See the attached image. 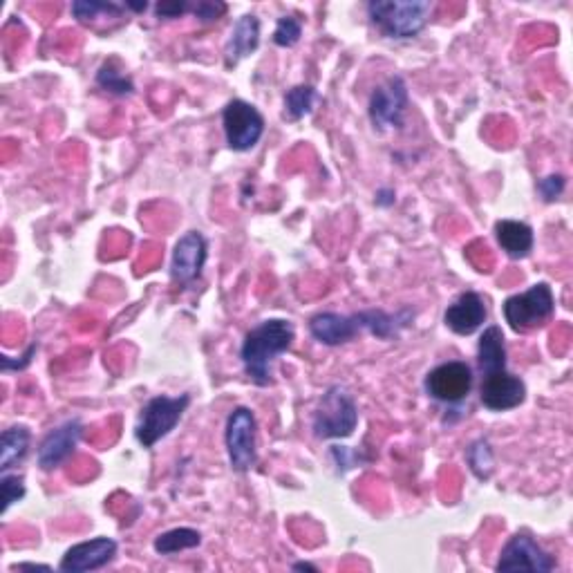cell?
Here are the masks:
<instances>
[{
    "label": "cell",
    "instance_id": "cell-35",
    "mask_svg": "<svg viewBox=\"0 0 573 573\" xmlns=\"http://www.w3.org/2000/svg\"><path fill=\"white\" fill-rule=\"evenodd\" d=\"M126 9H133V12H146L148 3H126Z\"/></svg>",
    "mask_w": 573,
    "mask_h": 573
},
{
    "label": "cell",
    "instance_id": "cell-12",
    "mask_svg": "<svg viewBox=\"0 0 573 573\" xmlns=\"http://www.w3.org/2000/svg\"><path fill=\"white\" fill-rule=\"evenodd\" d=\"M479 399H482L484 408L491 412L515 410L526 399V385L509 370L486 374V377H482V385H479Z\"/></svg>",
    "mask_w": 573,
    "mask_h": 573
},
{
    "label": "cell",
    "instance_id": "cell-18",
    "mask_svg": "<svg viewBox=\"0 0 573 573\" xmlns=\"http://www.w3.org/2000/svg\"><path fill=\"white\" fill-rule=\"evenodd\" d=\"M495 238L500 242L502 251L513 260L529 258L535 244L533 229L526 222L518 220H500L495 222Z\"/></svg>",
    "mask_w": 573,
    "mask_h": 573
},
{
    "label": "cell",
    "instance_id": "cell-20",
    "mask_svg": "<svg viewBox=\"0 0 573 573\" xmlns=\"http://www.w3.org/2000/svg\"><path fill=\"white\" fill-rule=\"evenodd\" d=\"M32 432L25 426H12L3 430L0 437V473H7L18 462H23L27 450H30Z\"/></svg>",
    "mask_w": 573,
    "mask_h": 573
},
{
    "label": "cell",
    "instance_id": "cell-21",
    "mask_svg": "<svg viewBox=\"0 0 573 573\" xmlns=\"http://www.w3.org/2000/svg\"><path fill=\"white\" fill-rule=\"evenodd\" d=\"M202 544V533L189 529V526H182V529H171L162 535H157L153 547L159 556H173V553H180L186 549H195Z\"/></svg>",
    "mask_w": 573,
    "mask_h": 573
},
{
    "label": "cell",
    "instance_id": "cell-31",
    "mask_svg": "<svg viewBox=\"0 0 573 573\" xmlns=\"http://www.w3.org/2000/svg\"><path fill=\"white\" fill-rule=\"evenodd\" d=\"M36 352H39V343H32L30 347H27V352H25L18 361H12V359H9V356H3V359H0V365H3V372L25 370L27 365L32 363V359L36 356Z\"/></svg>",
    "mask_w": 573,
    "mask_h": 573
},
{
    "label": "cell",
    "instance_id": "cell-14",
    "mask_svg": "<svg viewBox=\"0 0 573 573\" xmlns=\"http://www.w3.org/2000/svg\"><path fill=\"white\" fill-rule=\"evenodd\" d=\"M81 435H83V424L79 419H70L65 421L63 426L50 430L41 441L39 453H36L41 471L50 473L54 468H59L65 459L77 450Z\"/></svg>",
    "mask_w": 573,
    "mask_h": 573
},
{
    "label": "cell",
    "instance_id": "cell-9",
    "mask_svg": "<svg viewBox=\"0 0 573 573\" xmlns=\"http://www.w3.org/2000/svg\"><path fill=\"white\" fill-rule=\"evenodd\" d=\"M408 110V86L401 77H390L370 97V121L377 130L401 128Z\"/></svg>",
    "mask_w": 573,
    "mask_h": 573
},
{
    "label": "cell",
    "instance_id": "cell-32",
    "mask_svg": "<svg viewBox=\"0 0 573 573\" xmlns=\"http://www.w3.org/2000/svg\"><path fill=\"white\" fill-rule=\"evenodd\" d=\"M394 202H397V195H394L392 189H381L377 193V204L379 206H392Z\"/></svg>",
    "mask_w": 573,
    "mask_h": 573
},
{
    "label": "cell",
    "instance_id": "cell-28",
    "mask_svg": "<svg viewBox=\"0 0 573 573\" xmlns=\"http://www.w3.org/2000/svg\"><path fill=\"white\" fill-rule=\"evenodd\" d=\"M191 12L200 18L202 23H213V21H220V18L227 14V5L220 3V0H200V3H195L191 7Z\"/></svg>",
    "mask_w": 573,
    "mask_h": 573
},
{
    "label": "cell",
    "instance_id": "cell-22",
    "mask_svg": "<svg viewBox=\"0 0 573 573\" xmlns=\"http://www.w3.org/2000/svg\"><path fill=\"white\" fill-rule=\"evenodd\" d=\"M316 101H321L314 86H296L285 95V119L300 121L314 112Z\"/></svg>",
    "mask_w": 573,
    "mask_h": 573
},
{
    "label": "cell",
    "instance_id": "cell-1",
    "mask_svg": "<svg viewBox=\"0 0 573 573\" xmlns=\"http://www.w3.org/2000/svg\"><path fill=\"white\" fill-rule=\"evenodd\" d=\"M296 338V327L287 318H269L244 336L240 359L247 377L265 388L271 385V365L285 354Z\"/></svg>",
    "mask_w": 573,
    "mask_h": 573
},
{
    "label": "cell",
    "instance_id": "cell-10",
    "mask_svg": "<svg viewBox=\"0 0 573 573\" xmlns=\"http://www.w3.org/2000/svg\"><path fill=\"white\" fill-rule=\"evenodd\" d=\"M497 571H538L549 573L556 569V560H553L547 551H544L531 535L515 533L513 538L504 544L500 553V560L495 565Z\"/></svg>",
    "mask_w": 573,
    "mask_h": 573
},
{
    "label": "cell",
    "instance_id": "cell-29",
    "mask_svg": "<svg viewBox=\"0 0 573 573\" xmlns=\"http://www.w3.org/2000/svg\"><path fill=\"white\" fill-rule=\"evenodd\" d=\"M565 186H567L565 175L553 173V175H547L544 180L538 182V191H540L544 202H556L558 197L565 193Z\"/></svg>",
    "mask_w": 573,
    "mask_h": 573
},
{
    "label": "cell",
    "instance_id": "cell-13",
    "mask_svg": "<svg viewBox=\"0 0 573 573\" xmlns=\"http://www.w3.org/2000/svg\"><path fill=\"white\" fill-rule=\"evenodd\" d=\"M117 542L112 538H95L79 542L65 551V556L59 562V571L63 573H86L97 571L110 565L117 556Z\"/></svg>",
    "mask_w": 573,
    "mask_h": 573
},
{
    "label": "cell",
    "instance_id": "cell-30",
    "mask_svg": "<svg viewBox=\"0 0 573 573\" xmlns=\"http://www.w3.org/2000/svg\"><path fill=\"white\" fill-rule=\"evenodd\" d=\"M191 3H186V0H180V3H159L155 5V14L157 18H166V21H171V18H180L186 12H191Z\"/></svg>",
    "mask_w": 573,
    "mask_h": 573
},
{
    "label": "cell",
    "instance_id": "cell-15",
    "mask_svg": "<svg viewBox=\"0 0 573 573\" xmlns=\"http://www.w3.org/2000/svg\"><path fill=\"white\" fill-rule=\"evenodd\" d=\"M309 332H312V336L318 343H323L327 347L350 343L352 338H356L363 332L361 314H352V316H343V314H334V312L316 314L312 321H309Z\"/></svg>",
    "mask_w": 573,
    "mask_h": 573
},
{
    "label": "cell",
    "instance_id": "cell-34",
    "mask_svg": "<svg viewBox=\"0 0 573 573\" xmlns=\"http://www.w3.org/2000/svg\"><path fill=\"white\" fill-rule=\"evenodd\" d=\"M291 569H294V571H318L316 565H309V562H294V565H291Z\"/></svg>",
    "mask_w": 573,
    "mask_h": 573
},
{
    "label": "cell",
    "instance_id": "cell-26",
    "mask_svg": "<svg viewBox=\"0 0 573 573\" xmlns=\"http://www.w3.org/2000/svg\"><path fill=\"white\" fill-rule=\"evenodd\" d=\"M300 34H303V23L296 16H283L276 25L274 43L278 48H294L300 41Z\"/></svg>",
    "mask_w": 573,
    "mask_h": 573
},
{
    "label": "cell",
    "instance_id": "cell-4",
    "mask_svg": "<svg viewBox=\"0 0 573 573\" xmlns=\"http://www.w3.org/2000/svg\"><path fill=\"white\" fill-rule=\"evenodd\" d=\"M191 406V394H180V397H159L150 399L142 408V415L135 426V437L144 448H153L157 441L171 435L175 426L180 424L186 408Z\"/></svg>",
    "mask_w": 573,
    "mask_h": 573
},
{
    "label": "cell",
    "instance_id": "cell-33",
    "mask_svg": "<svg viewBox=\"0 0 573 573\" xmlns=\"http://www.w3.org/2000/svg\"><path fill=\"white\" fill-rule=\"evenodd\" d=\"M12 571H52L48 565H34V562H18L12 567Z\"/></svg>",
    "mask_w": 573,
    "mask_h": 573
},
{
    "label": "cell",
    "instance_id": "cell-16",
    "mask_svg": "<svg viewBox=\"0 0 573 573\" xmlns=\"http://www.w3.org/2000/svg\"><path fill=\"white\" fill-rule=\"evenodd\" d=\"M486 305L484 298L475 291H464L453 305H448L444 314V323L450 332L459 336H471L486 323Z\"/></svg>",
    "mask_w": 573,
    "mask_h": 573
},
{
    "label": "cell",
    "instance_id": "cell-3",
    "mask_svg": "<svg viewBox=\"0 0 573 573\" xmlns=\"http://www.w3.org/2000/svg\"><path fill=\"white\" fill-rule=\"evenodd\" d=\"M359 426V406L350 390L343 385H332L323 394L314 412L312 430L316 439H347Z\"/></svg>",
    "mask_w": 573,
    "mask_h": 573
},
{
    "label": "cell",
    "instance_id": "cell-6",
    "mask_svg": "<svg viewBox=\"0 0 573 573\" xmlns=\"http://www.w3.org/2000/svg\"><path fill=\"white\" fill-rule=\"evenodd\" d=\"M224 444H227L229 464L236 473H249L258 462V421L253 410L238 406L227 417L224 428Z\"/></svg>",
    "mask_w": 573,
    "mask_h": 573
},
{
    "label": "cell",
    "instance_id": "cell-7",
    "mask_svg": "<svg viewBox=\"0 0 573 573\" xmlns=\"http://www.w3.org/2000/svg\"><path fill=\"white\" fill-rule=\"evenodd\" d=\"M222 126L229 148L236 153H247L265 135V117L256 106L242 99H233L224 106Z\"/></svg>",
    "mask_w": 573,
    "mask_h": 573
},
{
    "label": "cell",
    "instance_id": "cell-24",
    "mask_svg": "<svg viewBox=\"0 0 573 573\" xmlns=\"http://www.w3.org/2000/svg\"><path fill=\"white\" fill-rule=\"evenodd\" d=\"M126 12V3H106V0H77L72 3V14L79 23H90L101 14L121 16Z\"/></svg>",
    "mask_w": 573,
    "mask_h": 573
},
{
    "label": "cell",
    "instance_id": "cell-25",
    "mask_svg": "<svg viewBox=\"0 0 573 573\" xmlns=\"http://www.w3.org/2000/svg\"><path fill=\"white\" fill-rule=\"evenodd\" d=\"M466 459H468V466H471V471L477 479H488L493 475L495 457H493V448L486 439H477L475 444L468 446Z\"/></svg>",
    "mask_w": 573,
    "mask_h": 573
},
{
    "label": "cell",
    "instance_id": "cell-2",
    "mask_svg": "<svg viewBox=\"0 0 573 573\" xmlns=\"http://www.w3.org/2000/svg\"><path fill=\"white\" fill-rule=\"evenodd\" d=\"M428 0H372L368 5L370 23L385 39H415L430 21Z\"/></svg>",
    "mask_w": 573,
    "mask_h": 573
},
{
    "label": "cell",
    "instance_id": "cell-17",
    "mask_svg": "<svg viewBox=\"0 0 573 573\" xmlns=\"http://www.w3.org/2000/svg\"><path fill=\"white\" fill-rule=\"evenodd\" d=\"M260 45V21L258 16L244 14L238 18V23L233 25L231 36L227 45H224V65L227 68H236V65L251 56L258 50Z\"/></svg>",
    "mask_w": 573,
    "mask_h": 573
},
{
    "label": "cell",
    "instance_id": "cell-11",
    "mask_svg": "<svg viewBox=\"0 0 573 573\" xmlns=\"http://www.w3.org/2000/svg\"><path fill=\"white\" fill-rule=\"evenodd\" d=\"M209 258V242L200 231H189L177 240L171 260V278L177 285L191 287L200 280L202 269Z\"/></svg>",
    "mask_w": 573,
    "mask_h": 573
},
{
    "label": "cell",
    "instance_id": "cell-5",
    "mask_svg": "<svg viewBox=\"0 0 573 573\" xmlns=\"http://www.w3.org/2000/svg\"><path fill=\"white\" fill-rule=\"evenodd\" d=\"M556 312V298L547 283L533 285L524 294L504 300V318L513 332L526 334L542 327Z\"/></svg>",
    "mask_w": 573,
    "mask_h": 573
},
{
    "label": "cell",
    "instance_id": "cell-8",
    "mask_svg": "<svg viewBox=\"0 0 573 573\" xmlns=\"http://www.w3.org/2000/svg\"><path fill=\"white\" fill-rule=\"evenodd\" d=\"M473 383V368L464 361L441 363L435 370L428 372L424 381L428 397L439 403H448V406L462 403L468 394H471Z\"/></svg>",
    "mask_w": 573,
    "mask_h": 573
},
{
    "label": "cell",
    "instance_id": "cell-23",
    "mask_svg": "<svg viewBox=\"0 0 573 573\" xmlns=\"http://www.w3.org/2000/svg\"><path fill=\"white\" fill-rule=\"evenodd\" d=\"M97 86L117 97H128V95H133V90H135L133 79L121 72L115 61L101 65L97 72Z\"/></svg>",
    "mask_w": 573,
    "mask_h": 573
},
{
    "label": "cell",
    "instance_id": "cell-19",
    "mask_svg": "<svg viewBox=\"0 0 573 573\" xmlns=\"http://www.w3.org/2000/svg\"><path fill=\"white\" fill-rule=\"evenodd\" d=\"M477 365H479V372H482V377L506 370V343H504V334L497 325L486 327L484 334L479 336Z\"/></svg>",
    "mask_w": 573,
    "mask_h": 573
},
{
    "label": "cell",
    "instance_id": "cell-27",
    "mask_svg": "<svg viewBox=\"0 0 573 573\" xmlns=\"http://www.w3.org/2000/svg\"><path fill=\"white\" fill-rule=\"evenodd\" d=\"M0 493H3V513L9 511V506L16 504L18 500L25 497V479L21 475H7L3 473V479H0Z\"/></svg>",
    "mask_w": 573,
    "mask_h": 573
}]
</instances>
